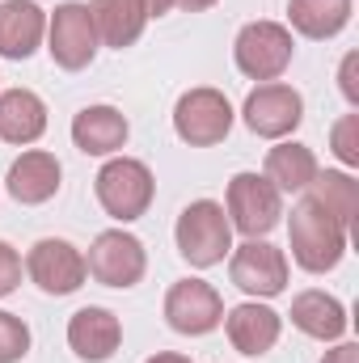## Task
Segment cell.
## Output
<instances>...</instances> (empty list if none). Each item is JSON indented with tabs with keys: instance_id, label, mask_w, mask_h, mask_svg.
Listing matches in <instances>:
<instances>
[{
	"instance_id": "6da1fadb",
	"label": "cell",
	"mask_w": 359,
	"mask_h": 363,
	"mask_svg": "<svg viewBox=\"0 0 359 363\" xmlns=\"http://www.w3.org/2000/svg\"><path fill=\"white\" fill-rule=\"evenodd\" d=\"M287 250L292 262L309 274H330L343 258H347V228L338 220H330L309 194L292 207L287 220Z\"/></svg>"
},
{
	"instance_id": "7a4b0ae2",
	"label": "cell",
	"mask_w": 359,
	"mask_h": 363,
	"mask_svg": "<svg viewBox=\"0 0 359 363\" xmlns=\"http://www.w3.org/2000/svg\"><path fill=\"white\" fill-rule=\"evenodd\" d=\"M174 241H178V254L194 271L220 267L233 254V224L224 216V203H216V199L186 203L178 224H174Z\"/></svg>"
},
{
	"instance_id": "3957f363",
	"label": "cell",
	"mask_w": 359,
	"mask_h": 363,
	"mask_svg": "<svg viewBox=\"0 0 359 363\" xmlns=\"http://www.w3.org/2000/svg\"><path fill=\"white\" fill-rule=\"evenodd\" d=\"M93 194H97V203H101V211L110 220L131 224V220L148 216L153 194H157V178L136 157H110L93 178Z\"/></svg>"
},
{
	"instance_id": "277c9868",
	"label": "cell",
	"mask_w": 359,
	"mask_h": 363,
	"mask_svg": "<svg viewBox=\"0 0 359 363\" xmlns=\"http://www.w3.org/2000/svg\"><path fill=\"white\" fill-rule=\"evenodd\" d=\"M292 55H296V43H292V30L279 26V21H250L237 30L233 38V64L241 77L250 81H279L287 68H292Z\"/></svg>"
},
{
	"instance_id": "5b68a950",
	"label": "cell",
	"mask_w": 359,
	"mask_h": 363,
	"mask_svg": "<svg viewBox=\"0 0 359 363\" xmlns=\"http://www.w3.org/2000/svg\"><path fill=\"white\" fill-rule=\"evenodd\" d=\"M233 118H237L233 101L220 89H211V85L186 89L174 101V135H178L182 144H190V148H216V144H224L228 131H233Z\"/></svg>"
},
{
	"instance_id": "8992f818",
	"label": "cell",
	"mask_w": 359,
	"mask_h": 363,
	"mask_svg": "<svg viewBox=\"0 0 359 363\" xmlns=\"http://www.w3.org/2000/svg\"><path fill=\"white\" fill-rule=\"evenodd\" d=\"M85 267H89L93 283L127 291V287H136L148 274V250H144V241L136 233H127L118 224V228H106V233L93 237L89 254H85Z\"/></svg>"
},
{
	"instance_id": "52a82bcc",
	"label": "cell",
	"mask_w": 359,
	"mask_h": 363,
	"mask_svg": "<svg viewBox=\"0 0 359 363\" xmlns=\"http://www.w3.org/2000/svg\"><path fill=\"white\" fill-rule=\"evenodd\" d=\"M97 26L85 0H64L55 4V13L47 17V51L55 60V68L64 72H85L97 60Z\"/></svg>"
},
{
	"instance_id": "ba28073f",
	"label": "cell",
	"mask_w": 359,
	"mask_h": 363,
	"mask_svg": "<svg viewBox=\"0 0 359 363\" xmlns=\"http://www.w3.org/2000/svg\"><path fill=\"white\" fill-rule=\"evenodd\" d=\"M224 216L233 224V233H241L245 241L254 237H267L270 228L279 224L283 216V194L270 186L263 174H237L224 190Z\"/></svg>"
},
{
	"instance_id": "9c48e42d",
	"label": "cell",
	"mask_w": 359,
	"mask_h": 363,
	"mask_svg": "<svg viewBox=\"0 0 359 363\" xmlns=\"http://www.w3.org/2000/svg\"><path fill=\"white\" fill-rule=\"evenodd\" d=\"M228 279L250 300H275L287 291V254L279 245H270L267 237L241 241L228 254Z\"/></svg>"
},
{
	"instance_id": "30bf717a",
	"label": "cell",
	"mask_w": 359,
	"mask_h": 363,
	"mask_svg": "<svg viewBox=\"0 0 359 363\" xmlns=\"http://www.w3.org/2000/svg\"><path fill=\"white\" fill-rule=\"evenodd\" d=\"M26 274L30 283L43 291V296H72L85 287L89 279V267H85V254L64 241V237H43L30 245L26 254Z\"/></svg>"
},
{
	"instance_id": "8fae6325",
	"label": "cell",
	"mask_w": 359,
	"mask_h": 363,
	"mask_svg": "<svg viewBox=\"0 0 359 363\" xmlns=\"http://www.w3.org/2000/svg\"><path fill=\"white\" fill-rule=\"evenodd\" d=\"M241 118L258 140H287L304 123V97L283 81H263L241 101Z\"/></svg>"
},
{
	"instance_id": "7c38bea8",
	"label": "cell",
	"mask_w": 359,
	"mask_h": 363,
	"mask_svg": "<svg viewBox=\"0 0 359 363\" xmlns=\"http://www.w3.org/2000/svg\"><path fill=\"white\" fill-rule=\"evenodd\" d=\"M165 321L182 338H203L220 330L224 321V300L207 279H178L165 291Z\"/></svg>"
},
{
	"instance_id": "4fadbf2b",
	"label": "cell",
	"mask_w": 359,
	"mask_h": 363,
	"mask_svg": "<svg viewBox=\"0 0 359 363\" xmlns=\"http://www.w3.org/2000/svg\"><path fill=\"white\" fill-rule=\"evenodd\" d=\"M174 9V0H93V26H97V43L127 51L140 43V34L148 30V21L165 17Z\"/></svg>"
},
{
	"instance_id": "5bb4252c",
	"label": "cell",
	"mask_w": 359,
	"mask_h": 363,
	"mask_svg": "<svg viewBox=\"0 0 359 363\" xmlns=\"http://www.w3.org/2000/svg\"><path fill=\"white\" fill-rule=\"evenodd\" d=\"M60 178H64L60 157L47 152V148H30V152H21V157L9 165L4 190H9V199L21 203V207H43V203H51V199L60 194V186H64Z\"/></svg>"
},
{
	"instance_id": "9a60e30c",
	"label": "cell",
	"mask_w": 359,
	"mask_h": 363,
	"mask_svg": "<svg viewBox=\"0 0 359 363\" xmlns=\"http://www.w3.org/2000/svg\"><path fill=\"white\" fill-rule=\"evenodd\" d=\"M220 325H224L233 351H241V355H250V359L267 355L270 347L279 342V334H283V317L270 308L267 300H245V304L224 308V321H220Z\"/></svg>"
},
{
	"instance_id": "2e32d148",
	"label": "cell",
	"mask_w": 359,
	"mask_h": 363,
	"mask_svg": "<svg viewBox=\"0 0 359 363\" xmlns=\"http://www.w3.org/2000/svg\"><path fill=\"white\" fill-rule=\"evenodd\" d=\"M68 347H72L77 359H85V363L114 359V351L123 347V321L110 308H101V304L77 308L68 317Z\"/></svg>"
},
{
	"instance_id": "e0dca14e",
	"label": "cell",
	"mask_w": 359,
	"mask_h": 363,
	"mask_svg": "<svg viewBox=\"0 0 359 363\" xmlns=\"http://www.w3.org/2000/svg\"><path fill=\"white\" fill-rule=\"evenodd\" d=\"M127 135H131V123L118 106H85L77 110L72 118V144L85 152V157H118L127 148Z\"/></svg>"
},
{
	"instance_id": "ac0fdd59",
	"label": "cell",
	"mask_w": 359,
	"mask_h": 363,
	"mask_svg": "<svg viewBox=\"0 0 359 363\" xmlns=\"http://www.w3.org/2000/svg\"><path fill=\"white\" fill-rule=\"evenodd\" d=\"M47 38V9L38 0H0V60H30Z\"/></svg>"
},
{
	"instance_id": "d6986e66",
	"label": "cell",
	"mask_w": 359,
	"mask_h": 363,
	"mask_svg": "<svg viewBox=\"0 0 359 363\" xmlns=\"http://www.w3.org/2000/svg\"><path fill=\"white\" fill-rule=\"evenodd\" d=\"M292 325L304 334V338H313V342H343V334H347V308H343V300L338 296H330V291H321V287H309V291H300L296 300H292Z\"/></svg>"
},
{
	"instance_id": "ffe728a7",
	"label": "cell",
	"mask_w": 359,
	"mask_h": 363,
	"mask_svg": "<svg viewBox=\"0 0 359 363\" xmlns=\"http://www.w3.org/2000/svg\"><path fill=\"white\" fill-rule=\"evenodd\" d=\"M47 131V101L34 89H4L0 93V140L4 144H38Z\"/></svg>"
},
{
	"instance_id": "44dd1931",
	"label": "cell",
	"mask_w": 359,
	"mask_h": 363,
	"mask_svg": "<svg viewBox=\"0 0 359 363\" xmlns=\"http://www.w3.org/2000/svg\"><path fill=\"white\" fill-rule=\"evenodd\" d=\"M351 13L355 0H287V26L309 43L338 38L351 26Z\"/></svg>"
},
{
	"instance_id": "7402d4cb",
	"label": "cell",
	"mask_w": 359,
	"mask_h": 363,
	"mask_svg": "<svg viewBox=\"0 0 359 363\" xmlns=\"http://www.w3.org/2000/svg\"><path fill=\"white\" fill-rule=\"evenodd\" d=\"M317 157L309 144L300 140H275V148L267 152V165H263V178L279 190V194H300L309 190V182L317 178Z\"/></svg>"
},
{
	"instance_id": "603a6c76",
	"label": "cell",
	"mask_w": 359,
	"mask_h": 363,
	"mask_svg": "<svg viewBox=\"0 0 359 363\" xmlns=\"http://www.w3.org/2000/svg\"><path fill=\"white\" fill-rule=\"evenodd\" d=\"M330 220H338L347 233L355 224V211H359V182L351 178V169H317V178L309 182L304 190Z\"/></svg>"
},
{
	"instance_id": "cb8c5ba5",
	"label": "cell",
	"mask_w": 359,
	"mask_h": 363,
	"mask_svg": "<svg viewBox=\"0 0 359 363\" xmlns=\"http://www.w3.org/2000/svg\"><path fill=\"white\" fill-rule=\"evenodd\" d=\"M26 355H30V325L17 313L0 308V363H21Z\"/></svg>"
},
{
	"instance_id": "d4e9b609",
	"label": "cell",
	"mask_w": 359,
	"mask_h": 363,
	"mask_svg": "<svg viewBox=\"0 0 359 363\" xmlns=\"http://www.w3.org/2000/svg\"><path fill=\"white\" fill-rule=\"evenodd\" d=\"M330 148L334 157L343 161V169H359V114H343L334 127H330Z\"/></svg>"
},
{
	"instance_id": "484cf974",
	"label": "cell",
	"mask_w": 359,
	"mask_h": 363,
	"mask_svg": "<svg viewBox=\"0 0 359 363\" xmlns=\"http://www.w3.org/2000/svg\"><path fill=\"white\" fill-rule=\"evenodd\" d=\"M21 271H26L21 254H17L9 241H0V300H4V296H13V291L21 287Z\"/></svg>"
},
{
	"instance_id": "4316f807",
	"label": "cell",
	"mask_w": 359,
	"mask_h": 363,
	"mask_svg": "<svg viewBox=\"0 0 359 363\" xmlns=\"http://www.w3.org/2000/svg\"><path fill=\"white\" fill-rule=\"evenodd\" d=\"M338 89H343V97H347V106H359V55H355V51H347V55H343Z\"/></svg>"
},
{
	"instance_id": "83f0119b",
	"label": "cell",
	"mask_w": 359,
	"mask_h": 363,
	"mask_svg": "<svg viewBox=\"0 0 359 363\" xmlns=\"http://www.w3.org/2000/svg\"><path fill=\"white\" fill-rule=\"evenodd\" d=\"M321 363H359V347L355 342H334V347L321 355Z\"/></svg>"
},
{
	"instance_id": "f1b7e54d",
	"label": "cell",
	"mask_w": 359,
	"mask_h": 363,
	"mask_svg": "<svg viewBox=\"0 0 359 363\" xmlns=\"http://www.w3.org/2000/svg\"><path fill=\"white\" fill-rule=\"evenodd\" d=\"M211 4H220V0H174V9H182V13H203Z\"/></svg>"
},
{
	"instance_id": "f546056e",
	"label": "cell",
	"mask_w": 359,
	"mask_h": 363,
	"mask_svg": "<svg viewBox=\"0 0 359 363\" xmlns=\"http://www.w3.org/2000/svg\"><path fill=\"white\" fill-rule=\"evenodd\" d=\"M144 363H194L190 355H178V351H157L153 359H144Z\"/></svg>"
}]
</instances>
